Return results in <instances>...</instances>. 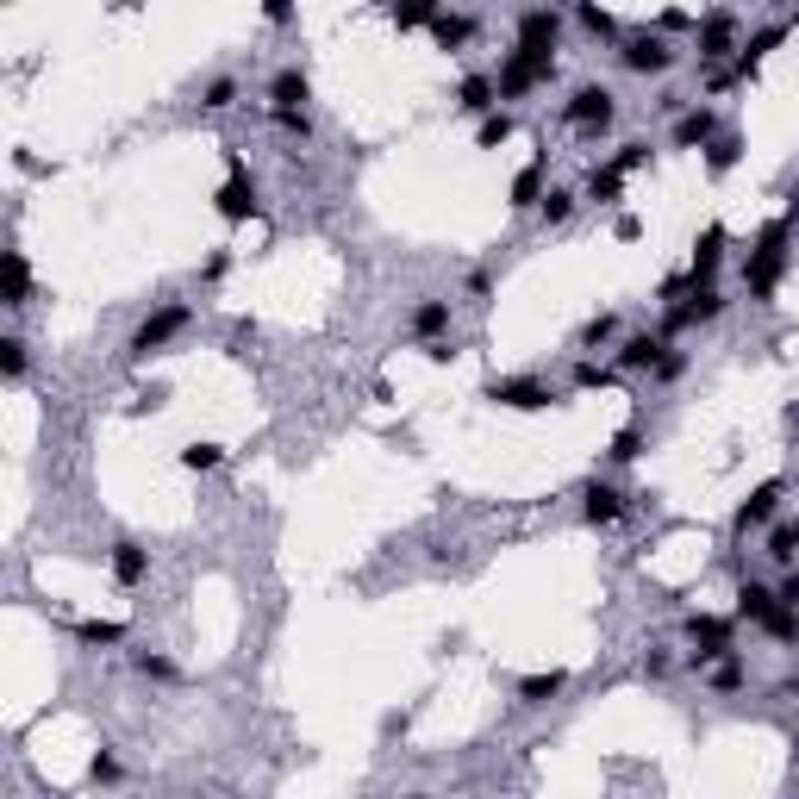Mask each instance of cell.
Returning a JSON list of instances; mask_svg holds the SVG:
<instances>
[{
  "label": "cell",
  "mask_w": 799,
  "mask_h": 799,
  "mask_svg": "<svg viewBox=\"0 0 799 799\" xmlns=\"http://www.w3.org/2000/svg\"><path fill=\"white\" fill-rule=\"evenodd\" d=\"M787 237H794V219H768L756 232V244H750V256H743V281H750L756 300H768L780 269H787Z\"/></svg>",
  "instance_id": "1"
},
{
  "label": "cell",
  "mask_w": 799,
  "mask_h": 799,
  "mask_svg": "<svg viewBox=\"0 0 799 799\" xmlns=\"http://www.w3.org/2000/svg\"><path fill=\"white\" fill-rule=\"evenodd\" d=\"M737 619L762 624L775 644H799V612L780 600L775 587H762V581H743V587H737Z\"/></svg>",
  "instance_id": "2"
},
{
  "label": "cell",
  "mask_w": 799,
  "mask_h": 799,
  "mask_svg": "<svg viewBox=\"0 0 799 799\" xmlns=\"http://www.w3.org/2000/svg\"><path fill=\"white\" fill-rule=\"evenodd\" d=\"M550 76H556V57H544V51H519V44H512L507 57H500V69H493V88H500V100H525V95H537Z\"/></svg>",
  "instance_id": "3"
},
{
  "label": "cell",
  "mask_w": 799,
  "mask_h": 799,
  "mask_svg": "<svg viewBox=\"0 0 799 799\" xmlns=\"http://www.w3.org/2000/svg\"><path fill=\"white\" fill-rule=\"evenodd\" d=\"M687 644H693V656H687V668H712L719 656H737L731 650V631H737V619H719V612H687Z\"/></svg>",
  "instance_id": "4"
},
{
  "label": "cell",
  "mask_w": 799,
  "mask_h": 799,
  "mask_svg": "<svg viewBox=\"0 0 799 799\" xmlns=\"http://www.w3.org/2000/svg\"><path fill=\"white\" fill-rule=\"evenodd\" d=\"M619 63L631 76H668V69L681 63V51H675L663 32H631V38H619Z\"/></svg>",
  "instance_id": "5"
},
{
  "label": "cell",
  "mask_w": 799,
  "mask_h": 799,
  "mask_svg": "<svg viewBox=\"0 0 799 799\" xmlns=\"http://www.w3.org/2000/svg\"><path fill=\"white\" fill-rule=\"evenodd\" d=\"M563 119H568V125H575V132H606V125L619 119V95H612L606 81H581V88L568 95Z\"/></svg>",
  "instance_id": "6"
},
{
  "label": "cell",
  "mask_w": 799,
  "mask_h": 799,
  "mask_svg": "<svg viewBox=\"0 0 799 799\" xmlns=\"http://www.w3.org/2000/svg\"><path fill=\"white\" fill-rule=\"evenodd\" d=\"M693 51H700V63H724V57H737L743 51V20L737 13H706L700 25H693Z\"/></svg>",
  "instance_id": "7"
},
{
  "label": "cell",
  "mask_w": 799,
  "mask_h": 799,
  "mask_svg": "<svg viewBox=\"0 0 799 799\" xmlns=\"http://www.w3.org/2000/svg\"><path fill=\"white\" fill-rule=\"evenodd\" d=\"M225 188L213 195V207H219V219H232V225H244V219L256 213V181H251V169H244V156L237 151H225Z\"/></svg>",
  "instance_id": "8"
},
{
  "label": "cell",
  "mask_w": 799,
  "mask_h": 799,
  "mask_svg": "<svg viewBox=\"0 0 799 799\" xmlns=\"http://www.w3.org/2000/svg\"><path fill=\"white\" fill-rule=\"evenodd\" d=\"M488 400L507 412H544L556 407V388H544L537 375H507V381H488Z\"/></svg>",
  "instance_id": "9"
},
{
  "label": "cell",
  "mask_w": 799,
  "mask_h": 799,
  "mask_svg": "<svg viewBox=\"0 0 799 799\" xmlns=\"http://www.w3.org/2000/svg\"><path fill=\"white\" fill-rule=\"evenodd\" d=\"M719 312H724V293H719V288H693L681 307H668V312H663V337L693 332V325H712Z\"/></svg>",
  "instance_id": "10"
},
{
  "label": "cell",
  "mask_w": 799,
  "mask_h": 799,
  "mask_svg": "<svg viewBox=\"0 0 799 799\" xmlns=\"http://www.w3.org/2000/svg\"><path fill=\"white\" fill-rule=\"evenodd\" d=\"M181 332H188V307H176V300H169V307H156L151 319L132 332V356L163 351V344H169V337H181Z\"/></svg>",
  "instance_id": "11"
},
{
  "label": "cell",
  "mask_w": 799,
  "mask_h": 799,
  "mask_svg": "<svg viewBox=\"0 0 799 799\" xmlns=\"http://www.w3.org/2000/svg\"><path fill=\"white\" fill-rule=\"evenodd\" d=\"M556 38H563V13H556V7H525V13H519V51L556 57Z\"/></svg>",
  "instance_id": "12"
},
{
  "label": "cell",
  "mask_w": 799,
  "mask_h": 799,
  "mask_svg": "<svg viewBox=\"0 0 799 799\" xmlns=\"http://www.w3.org/2000/svg\"><path fill=\"white\" fill-rule=\"evenodd\" d=\"M724 132V119H719V107H687L681 119H675V151H706V144H712V137Z\"/></svg>",
  "instance_id": "13"
},
{
  "label": "cell",
  "mask_w": 799,
  "mask_h": 799,
  "mask_svg": "<svg viewBox=\"0 0 799 799\" xmlns=\"http://www.w3.org/2000/svg\"><path fill=\"white\" fill-rule=\"evenodd\" d=\"M780 481H762V488H750V500H737V519H731V531H737V537H750V531H762L768 525V519H775L780 512Z\"/></svg>",
  "instance_id": "14"
},
{
  "label": "cell",
  "mask_w": 799,
  "mask_h": 799,
  "mask_svg": "<svg viewBox=\"0 0 799 799\" xmlns=\"http://www.w3.org/2000/svg\"><path fill=\"white\" fill-rule=\"evenodd\" d=\"M719 263H724V225H706V232L693 237V256H687V281H693V288H712Z\"/></svg>",
  "instance_id": "15"
},
{
  "label": "cell",
  "mask_w": 799,
  "mask_h": 799,
  "mask_svg": "<svg viewBox=\"0 0 799 799\" xmlns=\"http://www.w3.org/2000/svg\"><path fill=\"white\" fill-rule=\"evenodd\" d=\"M675 351L663 332H637V337H624L619 344V369H631V375H656V363Z\"/></svg>",
  "instance_id": "16"
},
{
  "label": "cell",
  "mask_w": 799,
  "mask_h": 799,
  "mask_svg": "<svg viewBox=\"0 0 799 799\" xmlns=\"http://www.w3.org/2000/svg\"><path fill=\"white\" fill-rule=\"evenodd\" d=\"M581 519H587L593 531L619 525V519H624V493L612 488V481H587V493H581Z\"/></svg>",
  "instance_id": "17"
},
{
  "label": "cell",
  "mask_w": 799,
  "mask_h": 799,
  "mask_svg": "<svg viewBox=\"0 0 799 799\" xmlns=\"http://www.w3.org/2000/svg\"><path fill=\"white\" fill-rule=\"evenodd\" d=\"M269 100L281 107V113H307V100H312V81H307V69H275V81H269Z\"/></svg>",
  "instance_id": "18"
},
{
  "label": "cell",
  "mask_w": 799,
  "mask_h": 799,
  "mask_svg": "<svg viewBox=\"0 0 799 799\" xmlns=\"http://www.w3.org/2000/svg\"><path fill=\"white\" fill-rule=\"evenodd\" d=\"M412 337H419V344H444L450 337V300H419V307H412Z\"/></svg>",
  "instance_id": "19"
},
{
  "label": "cell",
  "mask_w": 799,
  "mask_h": 799,
  "mask_svg": "<svg viewBox=\"0 0 799 799\" xmlns=\"http://www.w3.org/2000/svg\"><path fill=\"white\" fill-rule=\"evenodd\" d=\"M456 107L475 119L500 113V88H493V76H463V88H456Z\"/></svg>",
  "instance_id": "20"
},
{
  "label": "cell",
  "mask_w": 799,
  "mask_h": 799,
  "mask_svg": "<svg viewBox=\"0 0 799 799\" xmlns=\"http://www.w3.org/2000/svg\"><path fill=\"white\" fill-rule=\"evenodd\" d=\"M144 575H151V550L132 544V537H125V544H113V581L119 587H137Z\"/></svg>",
  "instance_id": "21"
},
{
  "label": "cell",
  "mask_w": 799,
  "mask_h": 799,
  "mask_svg": "<svg viewBox=\"0 0 799 799\" xmlns=\"http://www.w3.org/2000/svg\"><path fill=\"white\" fill-rule=\"evenodd\" d=\"M544 163H525V169H519V176H512V207H519V213H537V207H544Z\"/></svg>",
  "instance_id": "22"
},
{
  "label": "cell",
  "mask_w": 799,
  "mask_h": 799,
  "mask_svg": "<svg viewBox=\"0 0 799 799\" xmlns=\"http://www.w3.org/2000/svg\"><path fill=\"white\" fill-rule=\"evenodd\" d=\"M563 687H568L563 668H537V675H525V681H519V706H550Z\"/></svg>",
  "instance_id": "23"
},
{
  "label": "cell",
  "mask_w": 799,
  "mask_h": 799,
  "mask_svg": "<svg viewBox=\"0 0 799 799\" xmlns=\"http://www.w3.org/2000/svg\"><path fill=\"white\" fill-rule=\"evenodd\" d=\"M431 38L444 44V51H463V44L475 38V20H468V13H437V20H431Z\"/></svg>",
  "instance_id": "24"
},
{
  "label": "cell",
  "mask_w": 799,
  "mask_h": 799,
  "mask_svg": "<svg viewBox=\"0 0 799 799\" xmlns=\"http://www.w3.org/2000/svg\"><path fill=\"white\" fill-rule=\"evenodd\" d=\"M768 563H780V568L799 563V519H780V525L768 531Z\"/></svg>",
  "instance_id": "25"
},
{
  "label": "cell",
  "mask_w": 799,
  "mask_h": 799,
  "mask_svg": "<svg viewBox=\"0 0 799 799\" xmlns=\"http://www.w3.org/2000/svg\"><path fill=\"white\" fill-rule=\"evenodd\" d=\"M737 156H743V137L737 132H719L712 144H706V169H712V176H731V169H737Z\"/></svg>",
  "instance_id": "26"
},
{
  "label": "cell",
  "mask_w": 799,
  "mask_h": 799,
  "mask_svg": "<svg viewBox=\"0 0 799 799\" xmlns=\"http://www.w3.org/2000/svg\"><path fill=\"white\" fill-rule=\"evenodd\" d=\"M743 681H750V668H743L737 656H719V663L706 668V687H712V693H743Z\"/></svg>",
  "instance_id": "27"
},
{
  "label": "cell",
  "mask_w": 799,
  "mask_h": 799,
  "mask_svg": "<svg viewBox=\"0 0 799 799\" xmlns=\"http://www.w3.org/2000/svg\"><path fill=\"white\" fill-rule=\"evenodd\" d=\"M25 293H32V263L25 251H7V307H25Z\"/></svg>",
  "instance_id": "28"
},
{
  "label": "cell",
  "mask_w": 799,
  "mask_h": 799,
  "mask_svg": "<svg viewBox=\"0 0 799 799\" xmlns=\"http://www.w3.org/2000/svg\"><path fill=\"white\" fill-rule=\"evenodd\" d=\"M512 125H519V119L500 107V113H488L481 125H475V144H481V151H493V144H507V137H512Z\"/></svg>",
  "instance_id": "29"
},
{
  "label": "cell",
  "mask_w": 799,
  "mask_h": 799,
  "mask_svg": "<svg viewBox=\"0 0 799 799\" xmlns=\"http://www.w3.org/2000/svg\"><path fill=\"white\" fill-rule=\"evenodd\" d=\"M76 637H81V644H119V637H125V624H119V619H81L76 624Z\"/></svg>",
  "instance_id": "30"
},
{
  "label": "cell",
  "mask_w": 799,
  "mask_h": 799,
  "mask_svg": "<svg viewBox=\"0 0 799 799\" xmlns=\"http://www.w3.org/2000/svg\"><path fill=\"white\" fill-rule=\"evenodd\" d=\"M575 200H581V195H568V188H550V195H544V207H537V219H544V225H568V213H575Z\"/></svg>",
  "instance_id": "31"
},
{
  "label": "cell",
  "mask_w": 799,
  "mask_h": 799,
  "mask_svg": "<svg viewBox=\"0 0 799 799\" xmlns=\"http://www.w3.org/2000/svg\"><path fill=\"white\" fill-rule=\"evenodd\" d=\"M619 188H624V176L619 169H612V163H606V169H593V176H587V200H619Z\"/></svg>",
  "instance_id": "32"
},
{
  "label": "cell",
  "mask_w": 799,
  "mask_h": 799,
  "mask_svg": "<svg viewBox=\"0 0 799 799\" xmlns=\"http://www.w3.org/2000/svg\"><path fill=\"white\" fill-rule=\"evenodd\" d=\"M132 668L144 675V681H176V663H169V656H156V650H137Z\"/></svg>",
  "instance_id": "33"
},
{
  "label": "cell",
  "mask_w": 799,
  "mask_h": 799,
  "mask_svg": "<svg viewBox=\"0 0 799 799\" xmlns=\"http://www.w3.org/2000/svg\"><path fill=\"white\" fill-rule=\"evenodd\" d=\"M0 375H7V381L25 375V337H0Z\"/></svg>",
  "instance_id": "34"
},
{
  "label": "cell",
  "mask_w": 799,
  "mask_h": 799,
  "mask_svg": "<svg viewBox=\"0 0 799 799\" xmlns=\"http://www.w3.org/2000/svg\"><path fill=\"white\" fill-rule=\"evenodd\" d=\"M437 20V7H431V0H407V7H393V25H400V32H412V25H431Z\"/></svg>",
  "instance_id": "35"
},
{
  "label": "cell",
  "mask_w": 799,
  "mask_h": 799,
  "mask_svg": "<svg viewBox=\"0 0 799 799\" xmlns=\"http://www.w3.org/2000/svg\"><path fill=\"white\" fill-rule=\"evenodd\" d=\"M575 20H581V32H593V38H619V20H612L606 7H581Z\"/></svg>",
  "instance_id": "36"
},
{
  "label": "cell",
  "mask_w": 799,
  "mask_h": 799,
  "mask_svg": "<svg viewBox=\"0 0 799 799\" xmlns=\"http://www.w3.org/2000/svg\"><path fill=\"white\" fill-rule=\"evenodd\" d=\"M232 100H237V81H232V76H213V81H207V95H200V107H213V113H225Z\"/></svg>",
  "instance_id": "37"
},
{
  "label": "cell",
  "mask_w": 799,
  "mask_h": 799,
  "mask_svg": "<svg viewBox=\"0 0 799 799\" xmlns=\"http://www.w3.org/2000/svg\"><path fill=\"white\" fill-rule=\"evenodd\" d=\"M219 456H225L219 444H188V450H181V468H195V475H207V468H219Z\"/></svg>",
  "instance_id": "38"
},
{
  "label": "cell",
  "mask_w": 799,
  "mask_h": 799,
  "mask_svg": "<svg viewBox=\"0 0 799 799\" xmlns=\"http://www.w3.org/2000/svg\"><path fill=\"white\" fill-rule=\"evenodd\" d=\"M612 169H619V176H637V169H650V144H619Z\"/></svg>",
  "instance_id": "39"
},
{
  "label": "cell",
  "mask_w": 799,
  "mask_h": 799,
  "mask_svg": "<svg viewBox=\"0 0 799 799\" xmlns=\"http://www.w3.org/2000/svg\"><path fill=\"white\" fill-rule=\"evenodd\" d=\"M612 332H619V319H612V312H600V319H587V325H581V351H600V344H606Z\"/></svg>",
  "instance_id": "40"
},
{
  "label": "cell",
  "mask_w": 799,
  "mask_h": 799,
  "mask_svg": "<svg viewBox=\"0 0 799 799\" xmlns=\"http://www.w3.org/2000/svg\"><path fill=\"white\" fill-rule=\"evenodd\" d=\"M637 450H644V431H637V425H624L619 437H612V450H606V456H612V463H631Z\"/></svg>",
  "instance_id": "41"
},
{
  "label": "cell",
  "mask_w": 799,
  "mask_h": 799,
  "mask_svg": "<svg viewBox=\"0 0 799 799\" xmlns=\"http://www.w3.org/2000/svg\"><path fill=\"white\" fill-rule=\"evenodd\" d=\"M269 119H275V132L300 137V144H307V137H312V119H307V113H281V107H269Z\"/></svg>",
  "instance_id": "42"
},
{
  "label": "cell",
  "mask_w": 799,
  "mask_h": 799,
  "mask_svg": "<svg viewBox=\"0 0 799 799\" xmlns=\"http://www.w3.org/2000/svg\"><path fill=\"white\" fill-rule=\"evenodd\" d=\"M88 775H95V780H100V787H113V780H119V775H125V768H119V756H113V750H100V756H95V762H88Z\"/></svg>",
  "instance_id": "43"
},
{
  "label": "cell",
  "mask_w": 799,
  "mask_h": 799,
  "mask_svg": "<svg viewBox=\"0 0 799 799\" xmlns=\"http://www.w3.org/2000/svg\"><path fill=\"white\" fill-rule=\"evenodd\" d=\"M612 237H619V244H637V237H644V219H637V213H619V219H612Z\"/></svg>",
  "instance_id": "44"
},
{
  "label": "cell",
  "mask_w": 799,
  "mask_h": 799,
  "mask_svg": "<svg viewBox=\"0 0 799 799\" xmlns=\"http://www.w3.org/2000/svg\"><path fill=\"white\" fill-rule=\"evenodd\" d=\"M681 375H687V356H681V351H668L663 363H656V375H650V381H681Z\"/></svg>",
  "instance_id": "45"
},
{
  "label": "cell",
  "mask_w": 799,
  "mask_h": 799,
  "mask_svg": "<svg viewBox=\"0 0 799 799\" xmlns=\"http://www.w3.org/2000/svg\"><path fill=\"white\" fill-rule=\"evenodd\" d=\"M575 388H606V369L600 363H575Z\"/></svg>",
  "instance_id": "46"
},
{
  "label": "cell",
  "mask_w": 799,
  "mask_h": 799,
  "mask_svg": "<svg viewBox=\"0 0 799 799\" xmlns=\"http://www.w3.org/2000/svg\"><path fill=\"white\" fill-rule=\"evenodd\" d=\"M775 593H780V600H787V606L799 612V568H787V575H780V587H775Z\"/></svg>",
  "instance_id": "47"
},
{
  "label": "cell",
  "mask_w": 799,
  "mask_h": 799,
  "mask_svg": "<svg viewBox=\"0 0 799 799\" xmlns=\"http://www.w3.org/2000/svg\"><path fill=\"white\" fill-rule=\"evenodd\" d=\"M225 269H232V256H225V251H213V256H207V269H200V275H207V281H225Z\"/></svg>",
  "instance_id": "48"
},
{
  "label": "cell",
  "mask_w": 799,
  "mask_h": 799,
  "mask_svg": "<svg viewBox=\"0 0 799 799\" xmlns=\"http://www.w3.org/2000/svg\"><path fill=\"white\" fill-rule=\"evenodd\" d=\"M263 20H269V25H288L293 7H288V0H269V7H263Z\"/></svg>",
  "instance_id": "49"
},
{
  "label": "cell",
  "mask_w": 799,
  "mask_h": 799,
  "mask_svg": "<svg viewBox=\"0 0 799 799\" xmlns=\"http://www.w3.org/2000/svg\"><path fill=\"white\" fill-rule=\"evenodd\" d=\"M468 293H475V300H488V293H493V275L475 269V275H468Z\"/></svg>",
  "instance_id": "50"
},
{
  "label": "cell",
  "mask_w": 799,
  "mask_h": 799,
  "mask_svg": "<svg viewBox=\"0 0 799 799\" xmlns=\"http://www.w3.org/2000/svg\"><path fill=\"white\" fill-rule=\"evenodd\" d=\"M794 700H799V675H794Z\"/></svg>",
  "instance_id": "51"
},
{
  "label": "cell",
  "mask_w": 799,
  "mask_h": 799,
  "mask_svg": "<svg viewBox=\"0 0 799 799\" xmlns=\"http://www.w3.org/2000/svg\"><path fill=\"white\" fill-rule=\"evenodd\" d=\"M794 219H799V195H794Z\"/></svg>",
  "instance_id": "52"
},
{
  "label": "cell",
  "mask_w": 799,
  "mask_h": 799,
  "mask_svg": "<svg viewBox=\"0 0 799 799\" xmlns=\"http://www.w3.org/2000/svg\"><path fill=\"white\" fill-rule=\"evenodd\" d=\"M407 799H425V794H407Z\"/></svg>",
  "instance_id": "53"
}]
</instances>
